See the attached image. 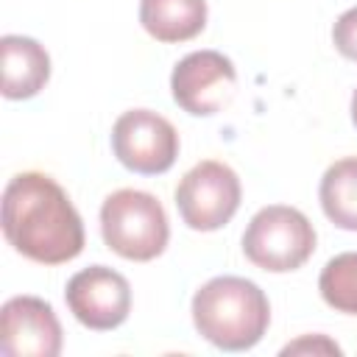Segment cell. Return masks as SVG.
Here are the masks:
<instances>
[{"label":"cell","mask_w":357,"mask_h":357,"mask_svg":"<svg viewBox=\"0 0 357 357\" xmlns=\"http://www.w3.org/2000/svg\"><path fill=\"white\" fill-rule=\"evenodd\" d=\"M3 234L22 257L61 265L84 251V223L67 192L45 173H17L3 190Z\"/></svg>","instance_id":"6da1fadb"},{"label":"cell","mask_w":357,"mask_h":357,"mask_svg":"<svg viewBox=\"0 0 357 357\" xmlns=\"http://www.w3.org/2000/svg\"><path fill=\"white\" fill-rule=\"evenodd\" d=\"M192 324L204 340L223 351H245L271 324L268 296L243 276H215L192 296Z\"/></svg>","instance_id":"7a4b0ae2"},{"label":"cell","mask_w":357,"mask_h":357,"mask_svg":"<svg viewBox=\"0 0 357 357\" xmlns=\"http://www.w3.org/2000/svg\"><path fill=\"white\" fill-rule=\"evenodd\" d=\"M100 234L117 257L148 262L165 251L170 226L156 195L123 187L112 192L100 206Z\"/></svg>","instance_id":"3957f363"},{"label":"cell","mask_w":357,"mask_h":357,"mask_svg":"<svg viewBox=\"0 0 357 357\" xmlns=\"http://www.w3.org/2000/svg\"><path fill=\"white\" fill-rule=\"evenodd\" d=\"M315 251V229L304 212L284 204L262 206L245 226L243 254L262 271L287 273L301 268Z\"/></svg>","instance_id":"277c9868"},{"label":"cell","mask_w":357,"mask_h":357,"mask_svg":"<svg viewBox=\"0 0 357 357\" xmlns=\"http://www.w3.org/2000/svg\"><path fill=\"white\" fill-rule=\"evenodd\" d=\"M240 198L243 190L237 173L218 159L198 162L176 187L178 215L195 231H215L226 226L240 209Z\"/></svg>","instance_id":"5b68a950"},{"label":"cell","mask_w":357,"mask_h":357,"mask_svg":"<svg viewBox=\"0 0 357 357\" xmlns=\"http://www.w3.org/2000/svg\"><path fill=\"white\" fill-rule=\"evenodd\" d=\"M112 151L117 162L142 176H159L178 156V131L151 109L123 112L112 126Z\"/></svg>","instance_id":"8992f818"},{"label":"cell","mask_w":357,"mask_h":357,"mask_svg":"<svg viewBox=\"0 0 357 357\" xmlns=\"http://www.w3.org/2000/svg\"><path fill=\"white\" fill-rule=\"evenodd\" d=\"M234 86H237V70L231 59L218 50L187 53L173 67L170 75L173 100L195 117L218 114L231 100Z\"/></svg>","instance_id":"52a82bcc"},{"label":"cell","mask_w":357,"mask_h":357,"mask_svg":"<svg viewBox=\"0 0 357 357\" xmlns=\"http://www.w3.org/2000/svg\"><path fill=\"white\" fill-rule=\"evenodd\" d=\"M64 301L78 324L86 329H117L131 312V284L123 273L92 265L78 271L64 290Z\"/></svg>","instance_id":"ba28073f"},{"label":"cell","mask_w":357,"mask_h":357,"mask_svg":"<svg viewBox=\"0 0 357 357\" xmlns=\"http://www.w3.org/2000/svg\"><path fill=\"white\" fill-rule=\"evenodd\" d=\"M0 351L6 357H56L61 324L53 307L36 296H14L0 310Z\"/></svg>","instance_id":"9c48e42d"},{"label":"cell","mask_w":357,"mask_h":357,"mask_svg":"<svg viewBox=\"0 0 357 357\" xmlns=\"http://www.w3.org/2000/svg\"><path fill=\"white\" fill-rule=\"evenodd\" d=\"M0 59H3V95L8 100L33 98L50 78V56L31 36L6 33L0 39Z\"/></svg>","instance_id":"30bf717a"},{"label":"cell","mask_w":357,"mask_h":357,"mask_svg":"<svg viewBox=\"0 0 357 357\" xmlns=\"http://www.w3.org/2000/svg\"><path fill=\"white\" fill-rule=\"evenodd\" d=\"M139 22L156 42H187L206 25V0H139Z\"/></svg>","instance_id":"8fae6325"},{"label":"cell","mask_w":357,"mask_h":357,"mask_svg":"<svg viewBox=\"0 0 357 357\" xmlns=\"http://www.w3.org/2000/svg\"><path fill=\"white\" fill-rule=\"evenodd\" d=\"M324 215L346 231H357V156L337 159L326 167L318 187Z\"/></svg>","instance_id":"7c38bea8"},{"label":"cell","mask_w":357,"mask_h":357,"mask_svg":"<svg viewBox=\"0 0 357 357\" xmlns=\"http://www.w3.org/2000/svg\"><path fill=\"white\" fill-rule=\"evenodd\" d=\"M321 298L346 315H357V251L332 257L318 276Z\"/></svg>","instance_id":"4fadbf2b"},{"label":"cell","mask_w":357,"mask_h":357,"mask_svg":"<svg viewBox=\"0 0 357 357\" xmlns=\"http://www.w3.org/2000/svg\"><path fill=\"white\" fill-rule=\"evenodd\" d=\"M332 42L340 56L357 61V6L337 17V22L332 28Z\"/></svg>","instance_id":"5bb4252c"},{"label":"cell","mask_w":357,"mask_h":357,"mask_svg":"<svg viewBox=\"0 0 357 357\" xmlns=\"http://www.w3.org/2000/svg\"><path fill=\"white\" fill-rule=\"evenodd\" d=\"M301 351H324V354H340V346L332 343L329 337L324 335H315V337H301L296 343H287L282 349V354H301Z\"/></svg>","instance_id":"9a60e30c"},{"label":"cell","mask_w":357,"mask_h":357,"mask_svg":"<svg viewBox=\"0 0 357 357\" xmlns=\"http://www.w3.org/2000/svg\"><path fill=\"white\" fill-rule=\"evenodd\" d=\"M351 123L357 126V89H354V95H351Z\"/></svg>","instance_id":"2e32d148"}]
</instances>
